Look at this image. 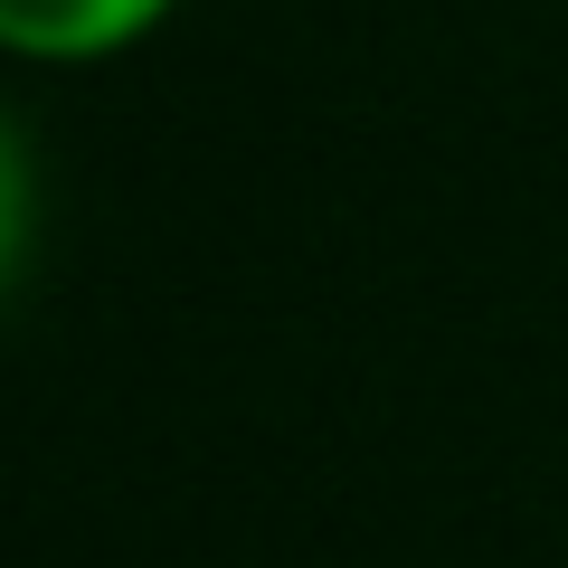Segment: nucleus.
<instances>
[{"label":"nucleus","mask_w":568,"mask_h":568,"mask_svg":"<svg viewBox=\"0 0 568 568\" xmlns=\"http://www.w3.org/2000/svg\"><path fill=\"white\" fill-rule=\"evenodd\" d=\"M181 0H0V48L29 67H104L133 58Z\"/></svg>","instance_id":"obj_1"}]
</instances>
